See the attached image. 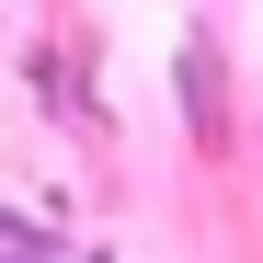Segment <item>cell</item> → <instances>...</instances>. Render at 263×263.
<instances>
[{
  "instance_id": "obj_1",
  "label": "cell",
  "mask_w": 263,
  "mask_h": 263,
  "mask_svg": "<svg viewBox=\"0 0 263 263\" xmlns=\"http://www.w3.org/2000/svg\"><path fill=\"white\" fill-rule=\"evenodd\" d=\"M172 92H183V138L195 149H229V46H217V23H195L172 46Z\"/></svg>"
},
{
  "instance_id": "obj_2",
  "label": "cell",
  "mask_w": 263,
  "mask_h": 263,
  "mask_svg": "<svg viewBox=\"0 0 263 263\" xmlns=\"http://www.w3.org/2000/svg\"><path fill=\"white\" fill-rule=\"evenodd\" d=\"M0 263H58V252H0Z\"/></svg>"
}]
</instances>
